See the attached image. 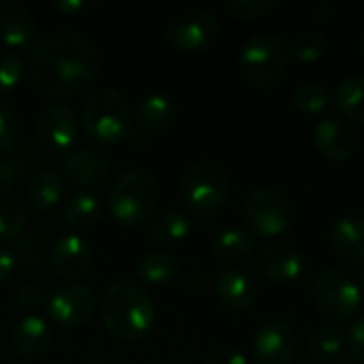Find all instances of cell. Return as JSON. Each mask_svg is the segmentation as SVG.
Returning a JSON list of instances; mask_svg holds the SVG:
<instances>
[{
	"label": "cell",
	"mask_w": 364,
	"mask_h": 364,
	"mask_svg": "<svg viewBox=\"0 0 364 364\" xmlns=\"http://www.w3.org/2000/svg\"><path fill=\"white\" fill-rule=\"evenodd\" d=\"M100 53L96 43L70 28L43 34L30 47L26 73L36 94L64 98L83 92L98 75Z\"/></svg>",
	"instance_id": "6da1fadb"
},
{
	"label": "cell",
	"mask_w": 364,
	"mask_h": 364,
	"mask_svg": "<svg viewBox=\"0 0 364 364\" xmlns=\"http://www.w3.org/2000/svg\"><path fill=\"white\" fill-rule=\"evenodd\" d=\"M100 322L115 341L139 343L156 326L154 296L141 282H113L100 301Z\"/></svg>",
	"instance_id": "7a4b0ae2"
},
{
	"label": "cell",
	"mask_w": 364,
	"mask_h": 364,
	"mask_svg": "<svg viewBox=\"0 0 364 364\" xmlns=\"http://www.w3.org/2000/svg\"><path fill=\"white\" fill-rule=\"evenodd\" d=\"M85 134L100 145H117L132 136L134 111L130 98L117 87H100L92 92L81 111Z\"/></svg>",
	"instance_id": "3957f363"
},
{
	"label": "cell",
	"mask_w": 364,
	"mask_h": 364,
	"mask_svg": "<svg viewBox=\"0 0 364 364\" xmlns=\"http://www.w3.org/2000/svg\"><path fill=\"white\" fill-rule=\"evenodd\" d=\"M160 200V181L145 168L126 171L107 194V213L124 228H134L151 220Z\"/></svg>",
	"instance_id": "277c9868"
},
{
	"label": "cell",
	"mask_w": 364,
	"mask_h": 364,
	"mask_svg": "<svg viewBox=\"0 0 364 364\" xmlns=\"http://www.w3.org/2000/svg\"><path fill=\"white\" fill-rule=\"evenodd\" d=\"M230 175L226 166L213 158H200L186 166L179 179V194L183 205L200 218L215 215L224 209L230 196Z\"/></svg>",
	"instance_id": "5b68a950"
},
{
	"label": "cell",
	"mask_w": 364,
	"mask_h": 364,
	"mask_svg": "<svg viewBox=\"0 0 364 364\" xmlns=\"http://www.w3.org/2000/svg\"><path fill=\"white\" fill-rule=\"evenodd\" d=\"M292 62V51L288 38L275 32H258L254 34L239 53V70L241 77L258 90H267L277 85Z\"/></svg>",
	"instance_id": "8992f818"
},
{
	"label": "cell",
	"mask_w": 364,
	"mask_h": 364,
	"mask_svg": "<svg viewBox=\"0 0 364 364\" xmlns=\"http://www.w3.org/2000/svg\"><path fill=\"white\" fill-rule=\"evenodd\" d=\"M220 34V19L209 9H188L168 19L164 38L177 53L192 55L205 51Z\"/></svg>",
	"instance_id": "52a82bcc"
},
{
	"label": "cell",
	"mask_w": 364,
	"mask_h": 364,
	"mask_svg": "<svg viewBox=\"0 0 364 364\" xmlns=\"http://www.w3.org/2000/svg\"><path fill=\"white\" fill-rule=\"evenodd\" d=\"M311 292L318 311L333 322L350 320L363 303L358 284L337 269H326L318 273Z\"/></svg>",
	"instance_id": "ba28073f"
},
{
	"label": "cell",
	"mask_w": 364,
	"mask_h": 364,
	"mask_svg": "<svg viewBox=\"0 0 364 364\" xmlns=\"http://www.w3.org/2000/svg\"><path fill=\"white\" fill-rule=\"evenodd\" d=\"M243 220L254 232L277 237L290 226V200L275 186H258L243 203Z\"/></svg>",
	"instance_id": "9c48e42d"
},
{
	"label": "cell",
	"mask_w": 364,
	"mask_h": 364,
	"mask_svg": "<svg viewBox=\"0 0 364 364\" xmlns=\"http://www.w3.org/2000/svg\"><path fill=\"white\" fill-rule=\"evenodd\" d=\"M96 311V296L87 284L64 282L60 284L47 301V316L51 324L60 328H81Z\"/></svg>",
	"instance_id": "30bf717a"
},
{
	"label": "cell",
	"mask_w": 364,
	"mask_h": 364,
	"mask_svg": "<svg viewBox=\"0 0 364 364\" xmlns=\"http://www.w3.org/2000/svg\"><path fill=\"white\" fill-rule=\"evenodd\" d=\"M75 111L64 102H53L43 109L34 124V139L45 154H66L77 139Z\"/></svg>",
	"instance_id": "8fae6325"
},
{
	"label": "cell",
	"mask_w": 364,
	"mask_h": 364,
	"mask_svg": "<svg viewBox=\"0 0 364 364\" xmlns=\"http://www.w3.org/2000/svg\"><path fill=\"white\" fill-rule=\"evenodd\" d=\"M296 333L286 320L271 318L260 324L252 339L254 364H292L296 356Z\"/></svg>",
	"instance_id": "7c38bea8"
},
{
	"label": "cell",
	"mask_w": 364,
	"mask_h": 364,
	"mask_svg": "<svg viewBox=\"0 0 364 364\" xmlns=\"http://www.w3.org/2000/svg\"><path fill=\"white\" fill-rule=\"evenodd\" d=\"M60 177L77 188V192H94L100 188L111 173V164L105 154L94 147H79L68 151L60 162Z\"/></svg>",
	"instance_id": "4fadbf2b"
},
{
	"label": "cell",
	"mask_w": 364,
	"mask_h": 364,
	"mask_svg": "<svg viewBox=\"0 0 364 364\" xmlns=\"http://www.w3.org/2000/svg\"><path fill=\"white\" fill-rule=\"evenodd\" d=\"M314 145L326 160L346 162L358 149V134L350 122L337 115H326L314 128Z\"/></svg>",
	"instance_id": "5bb4252c"
},
{
	"label": "cell",
	"mask_w": 364,
	"mask_h": 364,
	"mask_svg": "<svg viewBox=\"0 0 364 364\" xmlns=\"http://www.w3.org/2000/svg\"><path fill=\"white\" fill-rule=\"evenodd\" d=\"M49 264L53 273L64 282H77L83 277L94 260L92 245L79 235H62L49 250Z\"/></svg>",
	"instance_id": "9a60e30c"
},
{
	"label": "cell",
	"mask_w": 364,
	"mask_h": 364,
	"mask_svg": "<svg viewBox=\"0 0 364 364\" xmlns=\"http://www.w3.org/2000/svg\"><path fill=\"white\" fill-rule=\"evenodd\" d=\"M256 269L271 282L288 284L303 273V254L290 243L271 241L258 252Z\"/></svg>",
	"instance_id": "2e32d148"
},
{
	"label": "cell",
	"mask_w": 364,
	"mask_h": 364,
	"mask_svg": "<svg viewBox=\"0 0 364 364\" xmlns=\"http://www.w3.org/2000/svg\"><path fill=\"white\" fill-rule=\"evenodd\" d=\"M11 348L23 360H38L51 350L53 333L45 318L30 314L21 318L11 331Z\"/></svg>",
	"instance_id": "e0dca14e"
},
{
	"label": "cell",
	"mask_w": 364,
	"mask_h": 364,
	"mask_svg": "<svg viewBox=\"0 0 364 364\" xmlns=\"http://www.w3.org/2000/svg\"><path fill=\"white\" fill-rule=\"evenodd\" d=\"M213 294L226 309L245 311L256 301V284L247 273L228 267L213 275Z\"/></svg>",
	"instance_id": "ac0fdd59"
},
{
	"label": "cell",
	"mask_w": 364,
	"mask_h": 364,
	"mask_svg": "<svg viewBox=\"0 0 364 364\" xmlns=\"http://www.w3.org/2000/svg\"><path fill=\"white\" fill-rule=\"evenodd\" d=\"M177 109L175 100L166 92H151L141 98L134 111V124L136 130L143 136H156L168 130L175 122Z\"/></svg>",
	"instance_id": "d6986e66"
},
{
	"label": "cell",
	"mask_w": 364,
	"mask_h": 364,
	"mask_svg": "<svg viewBox=\"0 0 364 364\" xmlns=\"http://www.w3.org/2000/svg\"><path fill=\"white\" fill-rule=\"evenodd\" d=\"M36 38V21L19 2H0V41L6 49H21Z\"/></svg>",
	"instance_id": "ffe728a7"
},
{
	"label": "cell",
	"mask_w": 364,
	"mask_h": 364,
	"mask_svg": "<svg viewBox=\"0 0 364 364\" xmlns=\"http://www.w3.org/2000/svg\"><path fill=\"white\" fill-rule=\"evenodd\" d=\"M331 247L341 260L364 267V218H337L331 226Z\"/></svg>",
	"instance_id": "44dd1931"
},
{
	"label": "cell",
	"mask_w": 364,
	"mask_h": 364,
	"mask_svg": "<svg viewBox=\"0 0 364 364\" xmlns=\"http://www.w3.org/2000/svg\"><path fill=\"white\" fill-rule=\"evenodd\" d=\"M64 200V179L55 171H41L26 190V203L36 213H49Z\"/></svg>",
	"instance_id": "7402d4cb"
},
{
	"label": "cell",
	"mask_w": 364,
	"mask_h": 364,
	"mask_svg": "<svg viewBox=\"0 0 364 364\" xmlns=\"http://www.w3.org/2000/svg\"><path fill=\"white\" fill-rule=\"evenodd\" d=\"M331 102L341 119L364 124V75L341 79L331 94Z\"/></svg>",
	"instance_id": "603a6c76"
},
{
	"label": "cell",
	"mask_w": 364,
	"mask_h": 364,
	"mask_svg": "<svg viewBox=\"0 0 364 364\" xmlns=\"http://www.w3.org/2000/svg\"><path fill=\"white\" fill-rule=\"evenodd\" d=\"M102 218V200L94 192H75L62 203V220L73 228H94Z\"/></svg>",
	"instance_id": "cb8c5ba5"
},
{
	"label": "cell",
	"mask_w": 364,
	"mask_h": 364,
	"mask_svg": "<svg viewBox=\"0 0 364 364\" xmlns=\"http://www.w3.org/2000/svg\"><path fill=\"white\" fill-rule=\"evenodd\" d=\"M179 273V262L171 252H147L145 256H141L139 264H136V277L141 279L143 286H154V288H162L166 284H171Z\"/></svg>",
	"instance_id": "d4e9b609"
},
{
	"label": "cell",
	"mask_w": 364,
	"mask_h": 364,
	"mask_svg": "<svg viewBox=\"0 0 364 364\" xmlns=\"http://www.w3.org/2000/svg\"><path fill=\"white\" fill-rule=\"evenodd\" d=\"M190 218L179 209H164L147 222L149 237L160 245H175L181 243L190 235Z\"/></svg>",
	"instance_id": "484cf974"
},
{
	"label": "cell",
	"mask_w": 364,
	"mask_h": 364,
	"mask_svg": "<svg viewBox=\"0 0 364 364\" xmlns=\"http://www.w3.org/2000/svg\"><path fill=\"white\" fill-rule=\"evenodd\" d=\"M213 256L228 264L245 262L256 247V239L245 228H226L213 239Z\"/></svg>",
	"instance_id": "4316f807"
},
{
	"label": "cell",
	"mask_w": 364,
	"mask_h": 364,
	"mask_svg": "<svg viewBox=\"0 0 364 364\" xmlns=\"http://www.w3.org/2000/svg\"><path fill=\"white\" fill-rule=\"evenodd\" d=\"M307 350L318 363H335L346 352V337L337 326L322 324L309 335Z\"/></svg>",
	"instance_id": "83f0119b"
},
{
	"label": "cell",
	"mask_w": 364,
	"mask_h": 364,
	"mask_svg": "<svg viewBox=\"0 0 364 364\" xmlns=\"http://www.w3.org/2000/svg\"><path fill=\"white\" fill-rule=\"evenodd\" d=\"M13 256H15V262L17 267H21L23 271H32V269H38L45 258H49V252H47V241L41 232L32 230V232H23L17 241H15V247L11 250Z\"/></svg>",
	"instance_id": "f1b7e54d"
},
{
	"label": "cell",
	"mask_w": 364,
	"mask_h": 364,
	"mask_svg": "<svg viewBox=\"0 0 364 364\" xmlns=\"http://www.w3.org/2000/svg\"><path fill=\"white\" fill-rule=\"evenodd\" d=\"M292 58L303 62V64H311L318 62L324 51H326V38L322 32L314 30V28H301L292 34V38H288Z\"/></svg>",
	"instance_id": "f546056e"
},
{
	"label": "cell",
	"mask_w": 364,
	"mask_h": 364,
	"mask_svg": "<svg viewBox=\"0 0 364 364\" xmlns=\"http://www.w3.org/2000/svg\"><path fill=\"white\" fill-rule=\"evenodd\" d=\"M292 102L303 115H316L331 105V92L320 81H305L292 92Z\"/></svg>",
	"instance_id": "4dcf8cb0"
},
{
	"label": "cell",
	"mask_w": 364,
	"mask_h": 364,
	"mask_svg": "<svg viewBox=\"0 0 364 364\" xmlns=\"http://www.w3.org/2000/svg\"><path fill=\"white\" fill-rule=\"evenodd\" d=\"M28 226V213L15 200H0V245L17 241Z\"/></svg>",
	"instance_id": "1f68e13d"
},
{
	"label": "cell",
	"mask_w": 364,
	"mask_h": 364,
	"mask_svg": "<svg viewBox=\"0 0 364 364\" xmlns=\"http://www.w3.org/2000/svg\"><path fill=\"white\" fill-rule=\"evenodd\" d=\"M26 70L23 60L13 49H0V98L9 96L21 81Z\"/></svg>",
	"instance_id": "d6a6232c"
},
{
	"label": "cell",
	"mask_w": 364,
	"mask_h": 364,
	"mask_svg": "<svg viewBox=\"0 0 364 364\" xmlns=\"http://www.w3.org/2000/svg\"><path fill=\"white\" fill-rule=\"evenodd\" d=\"M282 4V0H224V9L237 19H258L269 15Z\"/></svg>",
	"instance_id": "836d02e7"
},
{
	"label": "cell",
	"mask_w": 364,
	"mask_h": 364,
	"mask_svg": "<svg viewBox=\"0 0 364 364\" xmlns=\"http://www.w3.org/2000/svg\"><path fill=\"white\" fill-rule=\"evenodd\" d=\"M19 141V117L6 102H0V154H9Z\"/></svg>",
	"instance_id": "e575fe53"
},
{
	"label": "cell",
	"mask_w": 364,
	"mask_h": 364,
	"mask_svg": "<svg viewBox=\"0 0 364 364\" xmlns=\"http://www.w3.org/2000/svg\"><path fill=\"white\" fill-rule=\"evenodd\" d=\"M47 301H49V294L47 290L36 284V282H23L19 288H17V303L30 311H36L41 307H47Z\"/></svg>",
	"instance_id": "d590c367"
},
{
	"label": "cell",
	"mask_w": 364,
	"mask_h": 364,
	"mask_svg": "<svg viewBox=\"0 0 364 364\" xmlns=\"http://www.w3.org/2000/svg\"><path fill=\"white\" fill-rule=\"evenodd\" d=\"M11 164H13V168L17 171V177H21V175L34 173V171L43 164V160H41V156H38L32 147H21V149L13 156Z\"/></svg>",
	"instance_id": "8d00e7d4"
},
{
	"label": "cell",
	"mask_w": 364,
	"mask_h": 364,
	"mask_svg": "<svg viewBox=\"0 0 364 364\" xmlns=\"http://www.w3.org/2000/svg\"><path fill=\"white\" fill-rule=\"evenodd\" d=\"M205 364H250L245 354L239 352L237 348H230V346H218L213 348L207 358H205Z\"/></svg>",
	"instance_id": "74e56055"
},
{
	"label": "cell",
	"mask_w": 364,
	"mask_h": 364,
	"mask_svg": "<svg viewBox=\"0 0 364 364\" xmlns=\"http://www.w3.org/2000/svg\"><path fill=\"white\" fill-rule=\"evenodd\" d=\"M348 346H350V356L358 364H364V316L350 326Z\"/></svg>",
	"instance_id": "f35d334b"
},
{
	"label": "cell",
	"mask_w": 364,
	"mask_h": 364,
	"mask_svg": "<svg viewBox=\"0 0 364 364\" xmlns=\"http://www.w3.org/2000/svg\"><path fill=\"white\" fill-rule=\"evenodd\" d=\"M94 6H96L94 0H55L53 2V9L64 17H79Z\"/></svg>",
	"instance_id": "ab89813d"
},
{
	"label": "cell",
	"mask_w": 364,
	"mask_h": 364,
	"mask_svg": "<svg viewBox=\"0 0 364 364\" xmlns=\"http://www.w3.org/2000/svg\"><path fill=\"white\" fill-rule=\"evenodd\" d=\"M17 171L13 168L11 160H2L0 158V200L15 188L17 183Z\"/></svg>",
	"instance_id": "60d3db41"
},
{
	"label": "cell",
	"mask_w": 364,
	"mask_h": 364,
	"mask_svg": "<svg viewBox=\"0 0 364 364\" xmlns=\"http://www.w3.org/2000/svg\"><path fill=\"white\" fill-rule=\"evenodd\" d=\"M17 269V262H15V256L9 247L0 245V282L9 279Z\"/></svg>",
	"instance_id": "b9f144b4"
},
{
	"label": "cell",
	"mask_w": 364,
	"mask_h": 364,
	"mask_svg": "<svg viewBox=\"0 0 364 364\" xmlns=\"http://www.w3.org/2000/svg\"><path fill=\"white\" fill-rule=\"evenodd\" d=\"M333 364H358V363H356V360H354L352 356L343 354V356H339V358H337V360H335V363H333Z\"/></svg>",
	"instance_id": "7bdbcfd3"
},
{
	"label": "cell",
	"mask_w": 364,
	"mask_h": 364,
	"mask_svg": "<svg viewBox=\"0 0 364 364\" xmlns=\"http://www.w3.org/2000/svg\"><path fill=\"white\" fill-rule=\"evenodd\" d=\"M358 290H360V294L364 296V267L363 271H360V277H358Z\"/></svg>",
	"instance_id": "ee69618b"
},
{
	"label": "cell",
	"mask_w": 364,
	"mask_h": 364,
	"mask_svg": "<svg viewBox=\"0 0 364 364\" xmlns=\"http://www.w3.org/2000/svg\"><path fill=\"white\" fill-rule=\"evenodd\" d=\"M85 364H117V363H113V360H102V358H96V360H90V363H85Z\"/></svg>",
	"instance_id": "f6af8a7d"
},
{
	"label": "cell",
	"mask_w": 364,
	"mask_h": 364,
	"mask_svg": "<svg viewBox=\"0 0 364 364\" xmlns=\"http://www.w3.org/2000/svg\"><path fill=\"white\" fill-rule=\"evenodd\" d=\"M151 364H168V363H151Z\"/></svg>",
	"instance_id": "bcb514c9"
},
{
	"label": "cell",
	"mask_w": 364,
	"mask_h": 364,
	"mask_svg": "<svg viewBox=\"0 0 364 364\" xmlns=\"http://www.w3.org/2000/svg\"><path fill=\"white\" fill-rule=\"evenodd\" d=\"M301 364H318V363H301Z\"/></svg>",
	"instance_id": "7dc6e473"
}]
</instances>
